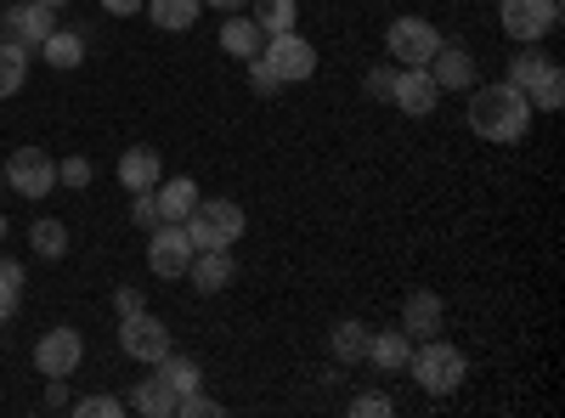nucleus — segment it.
Here are the masks:
<instances>
[{
	"label": "nucleus",
	"mask_w": 565,
	"mask_h": 418,
	"mask_svg": "<svg viewBox=\"0 0 565 418\" xmlns=\"http://www.w3.org/2000/svg\"><path fill=\"white\" fill-rule=\"evenodd\" d=\"M463 119H469V130H476L481 142L514 148V142H521V136L532 130V97H526V90H514L509 79H498V85L469 90Z\"/></svg>",
	"instance_id": "nucleus-1"
},
{
	"label": "nucleus",
	"mask_w": 565,
	"mask_h": 418,
	"mask_svg": "<svg viewBox=\"0 0 565 418\" xmlns=\"http://www.w3.org/2000/svg\"><path fill=\"white\" fill-rule=\"evenodd\" d=\"M407 367H413V379H418V390H430V396H452L463 379H469V362H463V351L452 345V340H418L413 345V356H407Z\"/></svg>",
	"instance_id": "nucleus-2"
},
{
	"label": "nucleus",
	"mask_w": 565,
	"mask_h": 418,
	"mask_svg": "<svg viewBox=\"0 0 565 418\" xmlns=\"http://www.w3.org/2000/svg\"><path fill=\"white\" fill-rule=\"evenodd\" d=\"M119 351L141 367H159L175 345H170V329L153 311H136V317H119Z\"/></svg>",
	"instance_id": "nucleus-3"
},
{
	"label": "nucleus",
	"mask_w": 565,
	"mask_h": 418,
	"mask_svg": "<svg viewBox=\"0 0 565 418\" xmlns=\"http://www.w3.org/2000/svg\"><path fill=\"white\" fill-rule=\"evenodd\" d=\"M498 23L509 40L537 45L543 34L559 29V0H498Z\"/></svg>",
	"instance_id": "nucleus-4"
},
{
	"label": "nucleus",
	"mask_w": 565,
	"mask_h": 418,
	"mask_svg": "<svg viewBox=\"0 0 565 418\" xmlns=\"http://www.w3.org/2000/svg\"><path fill=\"white\" fill-rule=\"evenodd\" d=\"M385 45H391V63L424 68V63L436 57V45H441V29H436L430 18H396L391 34H385Z\"/></svg>",
	"instance_id": "nucleus-5"
},
{
	"label": "nucleus",
	"mask_w": 565,
	"mask_h": 418,
	"mask_svg": "<svg viewBox=\"0 0 565 418\" xmlns=\"http://www.w3.org/2000/svg\"><path fill=\"white\" fill-rule=\"evenodd\" d=\"M260 57L271 63V74H277L282 85H300V79H311V74H317V45H311V40H300L295 29H289V34H266Z\"/></svg>",
	"instance_id": "nucleus-6"
},
{
	"label": "nucleus",
	"mask_w": 565,
	"mask_h": 418,
	"mask_svg": "<svg viewBox=\"0 0 565 418\" xmlns=\"http://www.w3.org/2000/svg\"><path fill=\"white\" fill-rule=\"evenodd\" d=\"M0 170H7V187L23 199H52V187H57V159L40 148H18Z\"/></svg>",
	"instance_id": "nucleus-7"
},
{
	"label": "nucleus",
	"mask_w": 565,
	"mask_h": 418,
	"mask_svg": "<svg viewBox=\"0 0 565 418\" xmlns=\"http://www.w3.org/2000/svg\"><path fill=\"white\" fill-rule=\"evenodd\" d=\"M186 266H193V244H186L181 221H159L148 232V271L164 277V283H175V277H186Z\"/></svg>",
	"instance_id": "nucleus-8"
},
{
	"label": "nucleus",
	"mask_w": 565,
	"mask_h": 418,
	"mask_svg": "<svg viewBox=\"0 0 565 418\" xmlns=\"http://www.w3.org/2000/svg\"><path fill=\"white\" fill-rule=\"evenodd\" d=\"M79 362H85V334L79 329H52V334L34 340L40 379H68V374H79Z\"/></svg>",
	"instance_id": "nucleus-9"
},
{
	"label": "nucleus",
	"mask_w": 565,
	"mask_h": 418,
	"mask_svg": "<svg viewBox=\"0 0 565 418\" xmlns=\"http://www.w3.org/2000/svg\"><path fill=\"white\" fill-rule=\"evenodd\" d=\"M52 29H57V12H52V7H34V0H23V7H7V12H0V34L18 40V45H29V52H34V45L52 34Z\"/></svg>",
	"instance_id": "nucleus-10"
},
{
	"label": "nucleus",
	"mask_w": 565,
	"mask_h": 418,
	"mask_svg": "<svg viewBox=\"0 0 565 418\" xmlns=\"http://www.w3.org/2000/svg\"><path fill=\"white\" fill-rule=\"evenodd\" d=\"M436 103H441V85L424 74V68H402V74H396L391 108H402L407 119H424V114H436Z\"/></svg>",
	"instance_id": "nucleus-11"
},
{
	"label": "nucleus",
	"mask_w": 565,
	"mask_h": 418,
	"mask_svg": "<svg viewBox=\"0 0 565 418\" xmlns=\"http://www.w3.org/2000/svg\"><path fill=\"white\" fill-rule=\"evenodd\" d=\"M441 322H447V306H441L436 289H413V294L402 300V334H407V340H436Z\"/></svg>",
	"instance_id": "nucleus-12"
},
{
	"label": "nucleus",
	"mask_w": 565,
	"mask_h": 418,
	"mask_svg": "<svg viewBox=\"0 0 565 418\" xmlns=\"http://www.w3.org/2000/svg\"><path fill=\"white\" fill-rule=\"evenodd\" d=\"M424 74H430L441 90H476V57L463 52V45H436V57L424 63Z\"/></svg>",
	"instance_id": "nucleus-13"
},
{
	"label": "nucleus",
	"mask_w": 565,
	"mask_h": 418,
	"mask_svg": "<svg viewBox=\"0 0 565 418\" xmlns=\"http://www.w3.org/2000/svg\"><path fill=\"white\" fill-rule=\"evenodd\" d=\"M159 181H164V159H159L153 148L119 153V187H125V193H153Z\"/></svg>",
	"instance_id": "nucleus-14"
},
{
	"label": "nucleus",
	"mask_w": 565,
	"mask_h": 418,
	"mask_svg": "<svg viewBox=\"0 0 565 418\" xmlns=\"http://www.w3.org/2000/svg\"><path fill=\"white\" fill-rule=\"evenodd\" d=\"M232 277H238V266H232L226 249H204V255H193V266H186V283H193L199 294H221V289H232Z\"/></svg>",
	"instance_id": "nucleus-15"
},
{
	"label": "nucleus",
	"mask_w": 565,
	"mask_h": 418,
	"mask_svg": "<svg viewBox=\"0 0 565 418\" xmlns=\"http://www.w3.org/2000/svg\"><path fill=\"white\" fill-rule=\"evenodd\" d=\"M153 204H159V221H186L199 210V181L193 175H170L153 187Z\"/></svg>",
	"instance_id": "nucleus-16"
},
{
	"label": "nucleus",
	"mask_w": 565,
	"mask_h": 418,
	"mask_svg": "<svg viewBox=\"0 0 565 418\" xmlns=\"http://www.w3.org/2000/svg\"><path fill=\"white\" fill-rule=\"evenodd\" d=\"M34 52H40V63H45V68L68 74V68H79V63H85V40H79L74 29H63V23H57L52 34H45V40L34 45Z\"/></svg>",
	"instance_id": "nucleus-17"
},
{
	"label": "nucleus",
	"mask_w": 565,
	"mask_h": 418,
	"mask_svg": "<svg viewBox=\"0 0 565 418\" xmlns=\"http://www.w3.org/2000/svg\"><path fill=\"white\" fill-rule=\"evenodd\" d=\"M175 385L159 374V367H153V379H141L136 390H130V407L141 412V418H175Z\"/></svg>",
	"instance_id": "nucleus-18"
},
{
	"label": "nucleus",
	"mask_w": 565,
	"mask_h": 418,
	"mask_svg": "<svg viewBox=\"0 0 565 418\" xmlns=\"http://www.w3.org/2000/svg\"><path fill=\"white\" fill-rule=\"evenodd\" d=\"M407 356H413V340L402 329H385V334H367V356L362 362H373L380 374H396V367H407Z\"/></svg>",
	"instance_id": "nucleus-19"
},
{
	"label": "nucleus",
	"mask_w": 565,
	"mask_h": 418,
	"mask_svg": "<svg viewBox=\"0 0 565 418\" xmlns=\"http://www.w3.org/2000/svg\"><path fill=\"white\" fill-rule=\"evenodd\" d=\"M260 45H266V34L255 29V18H226V23H221V52H226V57L249 63V57H260Z\"/></svg>",
	"instance_id": "nucleus-20"
},
{
	"label": "nucleus",
	"mask_w": 565,
	"mask_h": 418,
	"mask_svg": "<svg viewBox=\"0 0 565 418\" xmlns=\"http://www.w3.org/2000/svg\"><path fill=\"white\" fill-rule=\"evenodd\" d=\"M199 215L221 232V244H238V238H244V226H249L244 204H232V199H199Z\"/></svg>",
	"instance_id": "nucleus-21"
},
{
	"label": "nucleus",
	"mask_w": 565,
	"mask_h": 418,
	"mask_svg": "<svg viewBox=\"0 0 565 418\" xmlns=\"http://www.w3.org/2000/svg\"><path fill=\"white\" fill-rule=\"evenodd\" d=\"M29 63H34V52H29V45H18V40H0V103H7V97H18V90H23V79H29Z\"/></svg>",
	"instance_id": "nucleus-22"
},
{
	"label": "nucleus",
	"mask_w": 565,
	"mask_h": 418,
	"mask_svg": "<svg viewBox=\"0 0 565 418\" xmlns=\"http://www.w3.org/2000/svg\"><path fill=\"white\" fill-rule=\"evenodd\" d=\"M548 68H554V57L543 52V45H526V52H514V57H509V85L532 97V85H537Z\"/></svg>",
	"instance_id": "nucleus-23"
},
{
	"label": "nucleus",
	"mask_w": 565,
	"mask_h": 418,
	"mask_svg": "<svg viewBox=\"0 0 565 418\" xmlns=\"http://www.w3.org/2000/svg\"><path fill=\"white\" fill-rule=\"evenodd\" d=\"M199 12H204V0H148V18L170 34H186L199 23Z\"/></svg>",
	"instance_id": "nucleus-24"
},
{
	"label": "nucleus",
	"mask_w": 565,
	"mask_h": 418,
	"mask_svg": "<svg viewBox=\"0 0 565 418\" xmlns=\"http://www.w3.org/2000/svg\"><path fill=\"white\" fill-rule=\"evenodd\" d=\"M244 12L255 18V29H260V34H289V29H295V18H300L295 0H249Z\"/></svg>",
	"instance_id": "nucleus-25"
},
{
	"label": "nucleus",
	"mask_w": 565,
	"mask_h": 418,
	"mask_svg": "<svg viewBox=\"0 0 565 418\" xmlns=\"http://www.w3.org/2000/svg\"><path fill=\"white\" fill-rule=\"evenodd\" d=\"M367 334H373V329H362L356 317L334 322V334H328V351H334V362H362V356H367Z\"/></svg>",
	"instance_id": "nucleus-26"
},
{
	"label": "nucleus",
	"mask_w": 565,
	"mask_h": 418,
	"mask_svg": "<svg viewBox=\"0 0 565 418\" xmlns=\"http://www.w3.org/2000/svg\"><path fill=\"white\" fill-rule=\"evenodd\" d=\"M29 244H34L40 260H63V255H68V226L52 221V215H40V221L29 226Z\"/></svg>",
	"instance_id": "nucleus-27"
},
{
	"label": "nucleus",
	"mask_w": 565,
	"mask_h": 418,
	"mask_svg": "<svg viewBox=\"0 0 565 418\" xmlns=\"http://www.w3.org/2000/svg\"><path fill=\"white\" fill-rule=\"evenodd\" d=\"M559 103H565V68L554 63V68L532 85V114H559Z\"/></svg>",
	"instance_id": "nucleus-28"
},
{
	"label": "nucleus",
	"mask_w": 565,
	"mask_h": 418,
	"mask_svg": "<svg viewBox=\"0 0 565 418\" xmlns=\"http://www.w3.org/2000/svg\"><path fill=\"white\" fill-rule=\"evenodd\" d=\"M159 374H164V379L175 385V396H186V390H199V385H204L199 362H186V356H175V351H170V356L159 362Z\"/></svg>",
	"instance_id": "nucleus-29"
},
{
	"label": "nucleus",
	"mask_w": 565,
	"mask_h": 418,
	"mask_svg": "<svg viewBox=\"0 0 565 418\" xmlns=\"http://www.w3.org/2000/svg\"><path fill=\"white\" fill-rule=\"evenodd\" d=\"M181 232H186V244H193V255H204V249H226V244H221V232H215V226H210L199 210L181 221Z\"/></svg>",
	"instance_id": "nucleus-30"
},
{
	"label": "nucleus",
	"mask_w": 565,
	"mask_h": 418,
	"mask_svg": "<svg viewBox=\"0 0 565 418\" xmlns=\"http://www.w3.org/2000/svg\"><path fill=\"white\" fill-rule=\"evenodd\" d=\"M396 63H380V68H367V79H362V90H367V97L373 103H391V90H396Z\"/></svg>",
	"instance_id": "nucleus-31"
},
{
	"label": "nucleus",
	"mask_w": 565,
	"mask_h": 418,
	"mask_svg": "<svg viewBox=\"0 0 565 418\" xmlns=\"http://www.w3.org/2000/svg\"><path fill=\"white\" fill-rule=\"evenodd\" d=\"M68 407H74V418H119V412H125L119 396H79V401H68Z\"/></svg>",
	"instance_id": "nucleus-32"
},
{
	"label": "nucleus",
	"mask_w": 565,
	"mask_h": 418,
	"mask_svg": "<svg viewBox=\"0 0 565 418\" xmlns=\"http://www.w3.org/2000/svg\"><path fill=\"white\" fill-rule=\"evenodd\" d=\"M391 412H396V401H391V396H380V390L351 396V418H391Z\"/></svg>",
	"instance_id": "nucleus-33"
},
{
	"label": "nucleus",
	"mask_w": 565,
	"mask_h": 418,
	"mask_svg": "<svg viewBox=\"0 0 565 418\" xmlns=\"http://www.w3.org/2000/svg\"><path fill=\"white\" fill-rule=\"evenodd\" d=\"M90 175H97V170H90V159H85V153H74V159H63V164H57V181H63V187H74V193H79V187H90Z\"/></svg>",
	"instance_id": "nucleus-34"
},
{
	"label": "nucleus",
	"mask_w": 565,
	"mask_h": 418,
	"mask_svg": "<svg viewBox=\"0 0 565 418\" xmlns=\"http://www.w3.org/2000/svg\"><path fill=\"white\" fill-rule=\"evenodd\" d=\"M175 412H181V418H215V412H221V401H210V396H204V385H199V390H186V396L175 401Z\"/></svg>",
	"instance_id": "nucleus-35"
},
{
	"label": "nucleus",
	"mask_w": 565,
	"mask_h": 418,
	"mask_svg": "<svg viewBox=\"0 0 565 418\" xmlns=\"http://www.w3.org/2000/svg\"><path fill=\"white\" fill-rule=\"evenodd\" d=\"M0 294L23 300V260H12V255H0Z\"/></svg>",
	"instance_id": "nucleus-36"
},
{
	"label": "nucleus",
	"mask_w": 565,
	"mask_h": 418,
	"mask_svg": "<svg viewBox=\"0 0 565 418\" xmlns=\"http://www.w3.org/2000/svg\"><path fill=\"white\" fill-rule=\"evenodd\" d=\"M249 85L260 90V97H277V90H282V79L271 74V63H266V57H249Z\"/></svg>",
	"instance_id": "nucleus-37"
},
{
	"label": "nucleus",
	"mask_w": 565,
	"mask_h": 418,
	"mask_svg": "<svg viewBox=\"0 0 565 418\" xmlns=\"http://www.w3.org/2000/svg\"><path fill=\"white\" fill-rule=\"evenodd\" d=\"M130 221H136L141 232H153V226H159V204H153V193H130Z\"/></svg>",
	"instance_id": "nucleus-38"
},
{
	"label": "nucleus",
	"mask_w": 565,
	"mask_h": 418,
	"mask_svg": "<svg viewBox=\"0 0 565 418\" xmlns=\"http://www.w3.org/2000/svg\"><path fill=\"white\" fill-rule=\"evenodd\" d=\"M114 311H119V317L148 311V306H141V289H130V283H125V289H114Z\"/></svg>",
	"instance_id": "nucleus-39"
},
{
	"label": "nucleus",
	"mask_w": 565,
	"mask_h": 418,
	"mask_svg": "<svg viewBox=\"0 0 565 418\" xmlns=\"http://www.w3.org/2000/svg\"><path fill=\"white\" fill-rule=\"evenodd\" d=\"M45 407H52V412L68 407V379H45Z\"/></svg>",
	"instance_id": "nucleus-40"
},
{
	"label": "nucleus",
	"mask_w": 565,
	"mask_h": 418,
	"mask_svg": "<svg viewBox=\"0 0 565 418\" xmlns=\"http://www.w3.org/2000/svg\"><path fill=\"white\" fill-rule=\"evenodd\" d=\"M141 7H148V0H103V12H108V18H136Z\"/></svg>",
	"instance_id": "nucleus-41"
},
{
	"label": "nucleus",
	"mask_w": 565,
	"mask_h": 418,
	"mask_svg": "<svg viewBox=\"0 0 565 418\" xmlns=\"http://www.w3.org/2000/svg\"><path fill=\"white\" fill-rule=\"evenodd\" d=\"M204 7H215V12H244L249 0H204Z\"/></svg>",
	"instance_id": "nucleus-42"
},
{
	"label": "nucleus",
	"mask_w": 565,
	"mask_h": 418,
	"mask_svg": "<svg viewBox=\"0 0 565 418\" xmlns=\"http://www.w3.org/2000/svg\"><path fill=\"white\" fill-rule=\"evenodd\" d=\"M34 7H52V12H63V7H68V0H34Z\"/></svg>",
	"instance_id": "nucleus-43"
},
{
	"label": "nucleus",
	"mask_w": 565,
	"mask_h": 418,
	"mask_svg": "<svg viewBox=\"0 0 565 418\" xmlns=\"http://www.w3.org/2000/svg\"><path fill=\"white\" fill-rule=\"evenodd\" d=\"M0 238H7V215H0Z\"/></svg>",
	"instance_id": "nucleus-44"
},
{
	"label": "nucleus",
	"mask_w": 565,
	"mask_h": 418,
	"mask_svg": "<svg viewBox=\"0 0 565 418\" xmlns=\"http://www.w3.org/2000/svg\"><path fill=\"white\" fill-rule=\"evenodd\" d=\"M0 187H7V170H0Z\"/></svg>",
	"instance_id": "nucleus-45"
}]
</instances>
